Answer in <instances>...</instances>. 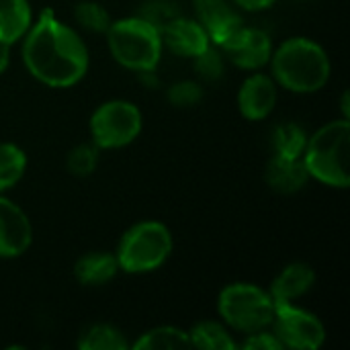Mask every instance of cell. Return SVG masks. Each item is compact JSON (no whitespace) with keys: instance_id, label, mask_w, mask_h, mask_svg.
Returning a JSON list of instances; mask_svg holds the SVG:
<instances>
[{"instance_id":"e0dca14e","label":"cell","mask_w":350,"mask_h":350,"mask_svg":"<svg viewBox=\"0 0 350 350\" xmlns=\"http://www.w3.org/2000/svg\"><path fill=\"white\" fill-rule=\"evenodd\" d=\"M35 21L29 0H0V43L16 45Z\"/></svg>"},{"instance_id":"5bb4252c","label":"cell","mask_w":350,"mask_h":350,"mask_svg":"<svg viewBox=\"0 0 350 350\" xmlns=\"http://www.w3.org/2000/svg\"><path fill=\"white\" fill-rule=\"evenodd\" d=\"M318 275L312 265L295 260L285 265L269 285V293L275 301H297L316 287Z\"/></svg>"},{"instance_id":"7a4b0ae2","label":"cell","mask_w":350,"mask_h":350,"mask_svg":"<svg viewBox=\"0 0 350 350\" xmlns=\"http://www.w3.org/2000/svg\"><path fill=\"white\" fill-rule=\"evenodd\" d=\"M269 68L277 86L291 94H316L332 76L326 47L306 35H293L275 45Z\"/></svg>"},{"instance_id":"ba28073f","label":"cell","mask_w":350,"mask_h":350,"mask_svg":"<svg viewBox=\"0 0 350 350\" xmlns=\"http://www.w3.org/2000/svg\"><path fill=\"white\" fill-rule=\"evenodd\" d=\"M271 330L281 340L283 349L320 350L328 340V330L322 318L297 301H275Z\"/></svg>"},{"instance_id":"cb8c5ba5","label":"cell","mask_w":350,"mask_h":350,"mask_svg":"<svg viewBox=\"0 0 350 350\" xmlns=\"http://www.w3.org/2000/svg\"><path fill=\"white\" fill-rule=\"evenodd\" d=\"M100 154H103V150L96 148L92 142L78 144L68 152L66 168L76 178H88L96 172V168L100 164Z\"/></svg>"},{"instance_id":"ffe728a7","label":"cell","mask_w":350,"mask_h":350,"mask_svg":"<svg viewBox=\"0 0 350 350\" xmlns=\"http://www.w3.org/2000/svg\"><path fill=\"white\" fill-rule=\"evenodd\" d=\"M133 350H183L191 349V340H189V330L180 328V326H172V324H162V326H154L146 332L139 334V338H135L131 342Z\"/></svg>"},{"instance_id":"5b68a950","label":"cell","mask_w":350,"mask_h":350,"mask_svg":"<svg viewBox=\"0 0 350 350\" xmlns=\"http://www.w3.org/2000/svg\"><path fill=\"white\" fill-rule=\"evenodd\" d=\"M174 252L172 230L160 219H142L131 224L119 238L115 258L119 271L131 277L160 271Z\"/></svg>"},{"instance_id":"9c48e42d","label":"cell","mask_w":350,"mask_h":350,"mask_svg":"<svg viewBox=\"0 0 350 350\" xmlns=\"http://www.w3.org/2000/svg\"><path fill=\"white\" fill-rule=\"evenodd\" d=\"M273 49L275 43L271 35L265 29L250 27V25H244L240 33L228 45L221 47L226 62L246 72H258L269 68Z\"/></svg>"},{"instance_id":"7c38bea8","label":"cell","mask_w":350,"mask_h":350,"mask_svg":"<svg viewBox=\"0 0 350 350\" xmlns=\"http://www.w3.org/2000/svg\"><path fill=\"white\" fill-rule=\"evenodd\" d=\"M193 4L195 18L205 27L211 43L219 49L228 45L246 25L242 12L232 4V0H193Z\"/></svg>"},{"instance_id":"3957f363","label":"cell","mask_w":350,"mask_h":350,"mask_svg":"<svg viewBox=\"0 0 350 350\" xmlns=\"http://www.w3.org/2000/svg\"><path fill=\"white\" fill-rule=\"evenodd\" d=\"M105 41L111 57L129 72L158 70L164 53L160 25L148 16H121L113 18L105 31Z\"/></svg>"},{"instance_id":"6da1fadb","label":"cell","mask_w":350,"mask_h":350,"mask_svg":"<svg viewBox=\"0 0 350 350\" xmlns=\"http://www.w3.org/2000/svg\"><path fill=\"white\" fill-rule=\"evenodd\" d=\"M21 57L31 78L59 90L80 84L90 68V49L84 37L49 6L35 16L21 39Z\"/></svg>"},{"instance_id":"2e32d148","label":"cell","mask_w":350,"mask_h":350,"mask_svg":"<svg viewBox=\"0 0 350 350\" xmlns=\"http://www.w3.org/2000/svg\"><path fill=\"white\" fill-rule=\"evenodd\" d=\"M119 262L115 258V252L107 250H90L76 258L72 267L74 279L82 287H103L109 285L119 275Z\"/></svg>"},{"instance_id":"8fae6325","label":"cell","mask_w":350,"mask_h":350,"mask_svg":"<svg viewBox=\"0 0 350 350\" xmlns=\"http://www.w3.org/2000/svg\"><path fill=\"white\" fill-rule=\"evenodd\" d=\"M33 246V224L27 211L0 195V260H14Z\"/></svg>"},{"instance_id":"52a82bcc","label":"cell","mask_w":350,"mask_h":350,"mask_svg":"<svg viewBox=\"0 0 350 350\" xmlns=\"http://www.w3.org/2000/svg\"><path fill=\"white\" fill-rule=\"evenodd\" d=\"M142 129L144 113L127 98H109L100 103L88 119L90 142L103 152L131 146L142 135Z\"/></svg>"},{"instance_id":"d4e9b609","label":"cell","mask_w":350,"mask_h":350,"mask_svg":"<svg viewBox=\"0 0 350 350\" xmlns=\"http://www.w3.org/2000/svg\"><path fill=\"white\" fill-rule=\"evenodd\" d=\"M205 96V88L201 80H193V78H185V80H176L168 86L166 90V98L172 107L176 109H191L197 107Z\"/></svg>"},{"instance_id":"9a60e30c","label":"cell","mask_w":350,"mask_h":350,"mask_svg":"<svg viewBox=\"0 0 350 350\" xmlns=\"http://www.w3.org/2000/svg\"><path fill=\"white\" fill-rule=\"evenodd\" d=\"M265 180L279 195H297L312 183L301 158H281L275 154L267 162Z\"/></svg>"},{"instance_id":"f1b7e54d","label":"cell","mask_w":350,"mask_h":350,"mask_svg":"<svg viewBox=\"0 0 350 350\" xmlns=\"http://www.w3.org/2000/svg\"><path fill=\"white\" fill-rule=\"evenodd\" d=\"M10 45H4L0 43V76L10 68Z\"/></svg>"},{"instance_id":"83f0119b","label":"cell","mask_w":350,"mask_h":350,"mask_svg":"<svg viewBox=\"0 0 350 350\" xmlns=\"http://www.w3.org/2000/svg\"><path fill=\"white\" fill-rule=\"evenodd\" d=\"M279 0H232L240 12H265L271 10Z\"/></svg>"},{"instance_id":"277c9868","label":"cell","mask_w":350,"mask_h":350,"mask_svg":"<svg viewBox=\"0 0 350 350\" xmlns=\"http://www.w3.org/2000/svg\"><path fill=\"white\" fill-rule=\"evenodd\" d=\"M312 180L347 191L350 187V121L334 119L308 135L301 156Z\"/></svg>"},{"instance_id":"4fadbf2b","label":"cell","mask_w":350,"mask_h":350,"mask_svg":"<svg viewBox=\"0 0 350 350\" xmlns=\"http://www.w3.org/2000/svg\"><path fill=\"white\" fill-rule=\"evenodd\" d=\"M164 49L183 59H195L211 43L205 27L195 16H172L160 25Z\"/></svg>"},{"instance_id":"603a6c76","label":"cell","mask_w":350,"mask_h":350,"mask_svg":"<svg viewBox=\"0 0 350 350\" xmlns=\"http://www.w3.org/2000/svg\"><path fill=\"white\" fill-rule=\"evenodd\" d=\"M74 23L78 29L86 31V33H92V35H105V31L109 29L111 25V14L109 10L96 2V0H80L74 4Z\"/></svg>"},{"instance_id":"ac0fdd59","label":"cell","mask_w":350,"mask_h":350,"mask_svg":"<svg viewBox=\"0 0 350 350\" xmlns=\"http://www.w3.org/2000/svg\"><path fill=\"white\" fill-rule=\"evenodd\" d=\"M191 349L236 350L238 338L221 320H201L189 328Z\"/></svg>"},{"instance_id":"30bf717a","label":"cell","mask_w":350,"mask_h":350,"mask_svg":"<svg viewBox=\"0 0 350 350\" xmlns=\"http://www.w3.org/2000/svg\"><path fill=\"white\" fill-rule=\"evenodd\" d=\"M277 103H279V86L275 78L265 70L250 72L242 80L236 94V105L240 115L252 123L269 119Z\"/></svg>"},{"instance_id":"4316f807","label":"cell","mask_w":350,"mask_h":350,"mask_svg":"<svg viewBox=\"0 0 350 350\" xmlns=\"http://www.w3.org/2000/svg\"><path fill=\"white\" fill-rule=\"evenodd\" d=\"M238 349L242 350H285L281 340L275 336L271 328H262L250 334H244L242 340H238Z\"/></svg>"},{"instance_id":"f546056e","label":"cell","mask_w":350,"mask_h":350,"mask_svg":"<svg viewBox=\"0 0 350 350\" xmlns=\"http://www.w3.org/2000/svg\"><path fill=\"white\" fill-rule=\"evenodd\" d=\"M340 109H342V119H350L349 111V90L342 92V100H340Z\"/></svg>"},{"instance_id":"8992f818","label":"cell","mask_w":350,"mask_h":350,"mask_svg":"<svg viewBox=\"0 0 350 350\" xmlns=\"http://www.w3.org/2000/svg\"><path fill=\"white\" fill-rule=\"evenodd\" d=\"M219 320L234 334H250L271 328L275 316V299L269 289L248 281L228 283L217 295Z\"/></svg>"},{"instance_id":"44dd1931","label":"cell","mask_w":350,"mask_h":350,"mask_svg":"<svg viewBox=\"0 0 350 350\" xmlns=\"http://www.w3.org/2000/svg\"><path fill=\"white\" fill-rule=\"evenodd\" d=\"M27 152L14 142H0V195L12 191L27 174Z\"/></svg>"},{"instance_id":"484cf974","label":"cell","mask_w":350,"mask_h":350,"mask_svg":"<svg viewBox=\"0 0 350 350\" xmlns=\"http://www.w3.org/2000/svg\"><path fill=\"white\" fill-rule=\"evenodd\" d=\"M191 62L197 72V80L201 82H217L226 72V55L215 45H209L201 55Z\"/></svg>"},{"instance_id":"7402d4cb","label":"cell","mask_w":350,"mask_h":350,"mask_svg":"<svg viewBox=\"0 0 350 350\" xmlns=\"http://www.w3.org/2000/svg\"><path fill=\"white\" fill-rule=\"evenodd\" d=\"M308 131L304 125L295 121H283L273 127L271 133V148L275 156L281 158H301L306 144H308Z\"/></svg>"},{"instance_id":"d6986e66","label":"cell","mask_w":350,"mask_h":350,"mask_svg":"<svg viewBox=\"0 0 350 350\" xmlns=\"http://www.w3.org/2000/svg\"><path fill=\"white\" fill-rule=\"evenodd\" d=\"M78 350H131V340L113 324L96 322L86 326L76 340Z\"/></svg>"}]
</instances>
